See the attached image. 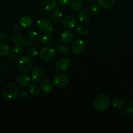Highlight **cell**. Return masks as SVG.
Masks as SVG:
<instances>
[{"instance_id":"6da1fadb","label":"cell","mask_w":133,"mask_h":133,"mask_svg":"<svg viewBox=\"0 0 133 133\" xmlns=\"http://www.w3.org/2000/svg\"><path fill=\"white\" fill-rule=\"evenodd\" d=\"M111 105V100L109 97L106 95L101 94L96 96L93 101L94 109L99 112L104 111L110 107Z\"/></svg>"},{"instance_id":"7a4b0ae2","label":"cell","mask_w":133,"mask_h":133,"mask_svg":"<svg viewBox=\"0 0 133 133\" xmlns=\"http://www.w3.org/2000/svg\"><path fill=\"white\" fill-rule=\"evenodd\" d=\"M39 56L44 62H50L56 58V51L52 47L45 46L40 50Z\"/></svg>"},{"instance_id":"3957f363","label":"cell","mask_w":133,"mask_h":133,"mask_svg":"<svg viewBox=\"0 0 133 133\" xmlns=\"http://www.w3.org/2000/svg\"><path fill=\"white\" fill-rule=\"evenodd\" d=\"M18 88L15 84L10 83L7 84L3 88V94L9 99H15L18 97Z\"/></svg>"},{"instance_id":"277c9868","label":"cell","mask_w":133,"mask_h":133,"mask_svg":"<svg viewBox=\"0 0 133 133\" xmlns=\"http://www.w3.org/2000/svg\"><path fill=\"white\" fill-rule=\"evenodd\" d=\"M33 62L28 56L22 57L18 62V68L23 73H27L32 69Z\"/></svg>"},{"instance_id":"5b68a950","label":"cell","mask_w":133,"mask_h":133,"mask_svg":"<svg viewBox=\"0 0 133 133\" xmlns=\"http://www.w3.org/2000/svg\"><path fill=\"white\" fill-rule=\"evenodd\" d=\"M38 28L43 32L48 33L53 29V25L50 19L47 18H42L37 22Z\"/></svg>"},{"instance_id":"8992f818","label":"cell","mask_w":133,"mask_h":133,"mask_svg":"<svg viewBox=\"0 0 133 133\" xmlns=\"http://www.w3.org/2000/svg\"><path fill=\"white\" fill-rule=\"evenodd\" d=\"M70 82L69 75L65 74H57L53 79V84L57 88H63L66 87Z\"/></svg>"},{"instance_id":"52a82bcc","label":"cell","mask_w":133,"mask_h":133,"mask_svg":"<svg viewBox=\"0 0 133 133\" xmlns=\"http://www.w3.org/2000/svg\"><path fill=\"white\" fill-rule=\"evenodd\" d=\"M71 61L66 58H61L56 62V68L59 71L64 72L67 71L71 67Z\"/></svg>"},{"instance_id":"ba28073f","label":"cell","mask_w":133,"mask_h":133,"mask_svg":"<svg viewBox=\"0 0 133 133\" xmlns=\"http://www.w3.org/2000/svg\"><path fill=\"white\" fill-rule=\"evenodd\" d=\"M57 6L56 0H40V6L45 11H52L55 10Z\"/></svg>"},{"instance_id":"9c48e42d","label":"cell","mask_w":133,"mask_h":133,"mask_svg":"<svg viewBox=\"0 0 133 133\" xmlns=\"http://www.w3.org/2000/svg\"><path fill=\"white\" fill-rule=\"evenodd\" d=\"M86 45V42L82 39L76 40L75 41L73 42L71 45L72 52L74 54H78V53H82L84 50Z\"/></svg>"},{"instance_id":"30bf717a","label":"cell","mask_w":133,"mask_h":133,"mask_svg":"<svg viewBox=\"0 0 133 133\" xmlns=\"http://www.w3.org/2000/svg\"><path fill=\"white\" fill-rule=\"evenodd\" d=\"M40 89L44 94H50L53 89V84L50 79L46 78L40 83Z\"/></svg>"},{"instance_id":"8fae6325","label":"cell","mask_w":133,"mask_h":133,"mask_svg":"<svg viewBox=\"0 0 133 133\" xmlns=\"http://www.w3.org/2000/svg\"><path fill=\"white\" fill-rule=\"evenodd\" d=\"M74 34L70 30H65L61 32V36H60L61 41L66 45L71 44L74 40Z\"/></svg>"},{"instance_id":"7c38bea8","label":"cell","mask_w":133,"mask_h":133,"mask_svg":"<svg viewBox=\"0 0 133 133\" xmlns=\"http://www.w3.org/2000/svg\"><path fill=\"white\" fill-rule=\"evenodd\" d=\"M44 75V71L39 66H37V67L34 68L32 71H31V78H32L33 81L36 82V83L40 82L43 79Z\"/></svg>"},{"instance_id":"4fadbf2b","label":"cell","mask_w":133,"mask_h":133,"mask_svg":"<svg viewBox=\"0 0 133 133\" xmlns=\"http://www.w3.org/2000/svg\"><path fill=\"white\" fill-rule=\"evenodd\" d=\"M61 22L63 27L66 29H71L74 28L76 24V19L72 16H67L65 17Z\"/></svg>"},{"instance_id":"5bb4252c","label":"cell","mask_w":133,"mask_h":133,"mask_svg":"<svg viewBox=\"0 0 133 133\" xmlns=\"http://www.w3.org/2000/svg\"><path fill=\"white\" fill-rule=\"evenodd\" d=\"M30 81H31V79H30L29 76L27 74H20L18 77H17L16 79V82L17 84L19 87H26L27 86L29 85Z\"/></svg>"},{"instance_id":"9a60e30c","label":"cell","mask_w":133,"mask_h":133,"mask_svg":"<svg viewBox=\"0 0 133 133\" xmlns=\"http://www.w3.org/2000/svg\"><path fill=\"white\" fill-rule=\"evenodd\" d=\"M78 18L81 22L87 23L91 19V13L87 10H80L78 14Z\"/></svg>"},{"instance_id":"2e32d148","label":"cell","mask_w":133,"mask_h":133,"mask_svg":"<svg viewBox=\"0 0 133 133\" xmlns=\"http://www.w3.org/2000/svg\"><path fill=\"white\" fill-rule=\"evenodd\" d=\"M52 21L54 23H59L63 19V13L60 9H56L52 14Z\"/></svg>"},{"instance_id":"e0dca14e","label":"cell","mask_w":133,"mask_h":133,"mask_svg":"<svg viewBox=\"0 0 133 133\" xmlns=\"http://www.w3.org/2000/svg\"><path fill=\"white\" fill-rule=\"evenodd\" d=\"M23 53V48L20 45H18L13 48L10 51V56L13 58H18Z\"/></svg>"},{"instance_id":"ac0fdd59","label":"cell","mask_w":133,"mask_h":133,"mask_svg":"<svg viewBox=\"0 0 133 133\" xmlns=\"http://www.w3.org/2000/svg\"><path fill=\"white\" fill-rule=\"evenodd\" d=\"M116 0H98V4L104 9H110L113 6Z\"/></svg>"},{"instance_id":"d6986e66","label":"cell","mask_w":133,"mask_h":133,"mask_svg":"<svg viewBox=\"0 0 133 133\" xmlns=\"http://www.w3.org/2000/svg\"><path fill=\"white\" fill-rule=\"evenodd\" d=\"M52 40H53V36L48 32L42 36L40 38V44L44 46H48L52 42Z\"/></svg>"},{"instance_id":"ffe728a7","label":"cell","mask_w":133,"mask_h":133,"mask_svg":"<svg viewBox=\"0 0 133 133\" xmlns=\"http://www.w3.org/2000/svg\"><path fill=\"white\" fill-rule=\"evenodd\" d=\"M69 7L74 12L80 11L82 9V4L78 0H73L69 3Z\"/></svg>"},{"instance_id":"44dd1931","label":"cell","mask_w":133,"mask_h":133,"mask_svg":"<svg viewBox=\"0 0 133 133\" xmlns=\"http://www.w3.org/2000/svg\"><path fill=\"white\" fill-rule=\"evenodd\" d=\"M19 23L22 27H29L32 25L33 20L29 16H23L20 19Z\"/></svg>"},{"instance_id":"7402d4cb","label":"cell","mask_w":133,"mask_h":133,"mask_svg":"<svg viewBox=\"0 0 133 133\" xmlns=\"http://www.w3.org/2000/svg\"><path fill=\"white\" fill-rule=\"evenodd\" d=\"M76 32L79 35H80V36H86L89 32L88 27L84 24L78 25L76 29Z\"/></svg>"},{"instance_id":"603a6c76","label":"cell","mask_w":133,"mask_h":133,"mask_svg":"<svg viewBox=\"0 0 133 133\" xmlns=\"http://www.w3.org/2000/svg\"><path fill=\"white\" fill-rule=\"evenodd\" d=\"M29 93L31 94L32 96H37L40 94V88L39 87V85H37L35 83H32L29 85Z\"/></svg>"},{"instance_id":"cb8c5ba5","label":"cell","mask_w":133,"mask_h":133,"mask_svg":"<svg viewBox=\"0 0 133 133\" xmlns=\"http://www.w3.org/2000/svg\"><path fill=\"white\" fill-rule=\"evenodd\" d=\"M56 51L60 55H66L69 53V48L65 44H60L56 47Z\"/></svg>"},{"instance_id":"d4e9b609","label":"cell","mask_w":133,"mask_h":133,"mask_svg":"<svg viewBox=\"0 0 133 133\" xmlns=\"http://www.w3.org/2000/svg\"><path fill=\"white\" fill-rule=\"evenodd\" d=\"M11 40L13 44H16V45H21V44H22L24 38H23V36L21 35L20 34L16 33L12 36Z\"/></svg>"},{"instance_id":"484cf974","label":"cell","mask_w":133,"mask_h":133,"mask_svg":"<svg viewBox=\"0 0 133 133\" xmlns=\"http://www.w3.org/2000/svg\"><path fill=\"white\" fill-rule=\"evenodd\" d=\"M112 105H113V107L116 109H121L125 105V102H124L123 100L122 99H116L114 101L112 102Z\"/></svg>"},{"instance_id":"4316f807","label":"cell","mask_w":133,"mask_h":133,"mask_svg":"<svg viewBox=\"0 0 133 133\" xmlns=\"http://www.w3.org/2000/svg\"><path fill=\"white\" fill-rule=\"evenodd\" d=\"M10 49L9 47L7 45H0V56L1 57H7L9 54Z\"/></svg>"},{"instance_id":"83f0119b","label":"cell","mask_w":133,"mask_h":133,"mask_svg":"<svg viewBox=\"0 0 133 133\" xmlns=\"http://www.w3.org/2000/svg\"><path fill=\"white\" fill-rule=\"evenodd\" d=\"M29 38L31 41L37 42L40 40V36L39 32H36V31H31L29 34Z\"/></svg>"},{"instance_id":"f1b7e54d","label":"cell","mask_w":133,"mask_h":133,"mask_svg":"<svg viewBox=\"0 0 133 133\" xmlns=\"http://www.w3.org/2000/svg\"><path fill=\"white\" fill-rule=\"evenodd\" d=\"M27 55L30 58H34L37 55V49L35 47H30L27 50Z\"/></svg>"},{"instance_id":"f546056e","label":"cell","mask_w":133,"mask_h":133,"mask_svg":"<svg viewBox=\"0 0 133 133\" xmlns=\"http://www.w3.org/2000/svg\"><path fill=\"white\" fill-rule=\"evenodd\" d=\"M123 115L124 116L126 117L127 118H131L133 116V107H132L130 106L126 107V109L124 110L123 112Z\"/></svg>"},{"instance_id":"4dcf8cb0","label":"cell","mask_w":133,"mask_h":133,"mask_svg":"<svg viewBox=\"0 0 133 133\" xmlns=\"http://www.w3.org/2000/svg\"><path fill=\"white\" fill-rule=\"evenodd\" d=\"M90 10L93 14H98L100 11V6L99 4L93 3L90 6Z\"/></svg>"},{"instance_id":"1f68e13d","label":"cell","mask_w":133,"mask_h":133,"mask_svg":"<svg viewBox=\"0 0 133 133\" xmlns=\"http://www.w3.org/2000/svg\"><path fill=\"white\" fill-rule=\"evenodd\" d=\"M29 97V94L27 92H26V91L23 90L18 94V97L21 100H26L28 99Z\"/></svg>"},{"instance_id":"d6a6232c","label":"cell","mask_w":133,"mask_h":133,"mask_svg":"<svg viewBox=\"0 0 133 133\" xmlns=\"http://www.w3.org/2000/svg\"><path fill=\"white\" fill-rule=\"evenodd\" d=\"M8 36L7 33L5 32H0V44H4L7 41Z\"/></svg>"},{"instance_id":"836d02e7","label":"cell","mask_w":133,"mask_h":133,"mask_svg":"<svg viewBox=\"0 0 133 133\" xmlns=\"http://www.w3.org/2000/svg\"><path fill=\"white\" fill-rule=\"evenodd\" d=\"M22 44H23L25 47H29L30 45H31V42L29 40H28V39H24L23 42H22Z\"/></svg>"},{"instance_id":"e575fe53","label":"cell","mask_w":133,"mask_h":133,"mask_svg":"<svg viewBox=\"0 0 133 133\" xmlns=\"http://www.w3.org/2000/svg\"><path fill=\"white\" fill-rule=\"evenodd\" d=\"M57 1L61 5H66V4H69L71 1V0H57Z\"/></svg>"},{"instance_id":"d590c367","label":"cell","mask_w":133,"mask_h":133,"mask_svg":"<svg viewBox=\"0 0 133 133\" xmlns=\"http://www.w3.org/2000/svg\"><path fill=\"white\" fill-rule=\"evenodd\" d=\"M86 42V45H89V41H86V42Z\"/></svg>"}]
</instances>
